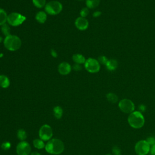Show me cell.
<instances>
[{"label": "cell", "mask_w": 155, "mask_h": 155, "mask_svg": "<svg viewBox=\"0 0 155 155\" xmlns=\"http://www.w3.org/2000/svg\"><path fill=\"white\" fill-rule=\"evenodd\" d=\"M47 152L52 154H59L64 150V144L59 139H52L49 140L45 146Z\"/></svg>", "instance_id": "obj_1"}, {"label": "cell", "mask_w": 155, "mask_h": 155, "mask_svg": "<svg viewBox=\"0 0 155 155\" xmlns=\"http://www.w3.org/2000/svg\"><path fill=\"white\" fill-rule=\"evenodd\" d=\"M129 125L134 128H142L145 124V119L142 114L139 111H134L131 113L128 117Z\"/></svg>", "instance_id": "obj_2"}, {"label": "cell", "mask_w": 155, "mask_h": 155, "mask_svg": "<svg viewBox=\"0 0 155 155\" xmlns=\"http://www.w3.org/2000/svg\"><path fill=\"white\" fill-rule=\"evenodd\" d=\"M4 45L7 50L14 51L20 48L22 45V41L18 36L10 35L5 36L4 38Z\"/></svg>", "instance_id": "obj_3"}, {"label": "cell", "mask_w": 155, "mask_h": 155, "mask_svg": "<svg viewBox=\"0 0 155 155\" xmlns=\"http://www.w3.org/2000/svg\"><path fill=\"white\" fill-rule=\"evenodd\" d=\"M45 10L46 13L51 15H56L60 13L62 10V4L58 1H51L45 5Z\"/></svg>", "instance_id": "obj_4"}, {"label": "cell", "mask_w": 155, "mask_h": 155, "mask_svg": "<svg viewBox=\"0 0 155 155\" xmlns=\"http://www.w3.org/2000/svg\"><path fill=\"white\" fill-rule=\"evenodd\" d=\"M25 19L26 18L24 15L17 12H12L8 15L7 22L9 25L16 27L22 24Z\"/></svg>", "instance_id": "obj_5"}, {"label": "cell", "mask_w": 155, "mask_h": 155, "mask_svg": "<svg viewBox=\"0 0 155 155\" xmlns=\"http://www.w3.org/2000/svg\"><path fill=\"white\" fill-rule=\"evenodd\" d=\"M134 150L137 155H147L150 151V145L147 140H140L136 143Z\"/></svg>", "instance_id": "obj_6"}, {"label": "cell", "mask_w": 155, "mask_h": 155, "mask_svg": "<svg viewBox=\"0 0 155 155\" xmlns=\"http://www.w3.org/2000/svg\"><path fill=\"white\" fill-rule=\"evenodd\" d=\"M85 68L86 70L91 73H95L100 70V64L98 61L94 58H88L86 59L84 64Z\"/></svg>", "instance_id": "obj_7"}, {"label": "cell", "mask_w": 155, "mask_h": 155, "mask_svg": "<svg viewBox=\"0 0 155 155\" xmlns=\"http://www.w3.org/2000/svg\"><path fill=\"white\" fill-rule=\"evenodd\" d=\"M119 108L120 110L125 113H131L134 111V103L128 99H123L119 102Z\"/></svg>", "instance_id": "obj_8"}, {"label": "cell", "mask_w": 155, "mask_h": 155, "mask_svg": "<svg viewBox=\"0 0 155 155\" xmlns=\"http://www.w3.org/2000/svg\"><path fill=\"white\" fill-rule=\"evenodd\" d=\"M53 135V131L51 127L47 124L43 125L39 129V136L42 140H49Z\"/></svg>", "instance_id": "obj_9"}, {"label": "cell", "mask_w": 155, "mask_h": 155, "mask_svg": "<svg viewBox=\"0 0 155 155\" xmlns=\"http://www.w3.org/2000/svg\"><path fill=\"white\" fill-rule=\"evenodd\" d=\"M30 152L31 147L25 141L20 142L16 146V153L18 155H29Z\"/></svg>", "instance_id": "obj_10"}, {"label": "cell", "mask_w": 155, "mask_h": 155, "mask_svg": "<svg viewBox=\"0 0 155 155\" xmlns=\"http://www.w3.org/2000/svg\"><path fill=\"white\" fill-rule=\"evenodd\" d=\"M76 27L79 30H85L88 27V21L85 18L78 17L74 22Z\"/></svg>", "instance_id": "obj_11"}, {"label": "cell", "mask_w": 155, "mask_h": 155, "mask_svg": "<svg viewBox=\"0 0 155 155\" xmlns=\"http://www.w3.org/2000/svg\"><path fill=\"white\" fill-rule=\"evenodd\" d=\"M72 67L71 65L66 62L61 63L58 66V71L61 75H67L71 71Z\"/></svg>", "instance_id": "obj_12"}, {"label": "cell", "mask_w": 155, "mask_h": 155, "mask_svg": "<svg viewBox=\"0 0 155 155\" xmlns=\"http://www.w3.org/2000/svg\"><path fill=\"white\" fill-rule=\"evenodd\" d=\"M105 65L109 71H114L117 68L118 65V62L116 59H108Z\"/></svg>", "instance_id": "obj_13"}, {"label": "cell", "mask_w": 155, "mask_h": 155, "mask_svg": "<svg viewBox=\"0 0 155 155\" xmlns=\"http://www.w3.org/2000/svg\"><path fill=\"white\" fill-rule=\"evenodd\" d=\"M73 61L75 62V64H85L86 59L85 58V57L81 54H74L73 55L72 57Z\"/></svg>", "instance_id": "obj_14"}, {"label": "cell", "mask_w": 155, "mask_h": 155, "mask_svg": "<svg viewBox=\"0 0 155 155\" xmlns=\"http://www.w3.org/2000/svg\"><path fill=\"white\" fill-rule=\"evenodd\" d=\"M47 13L43 11L38 12L35 16L36 21L41 24H43L47 20Z\"/></svg>", "instance_id": "obj_15"}, {"label": "cell", "mask_w": 155, "mask_h": 155, "mask_svg": "<svg viewBox=\"0 0 155 155\" xmlns=\"http://www.w3.org/2000/svg\"><path fill=\"white\" fill-rule=\"evenodd\" d=\"M10 85V80L8 77L5 75H0V87L4 88L8 87Z\"/></svg>", "instance_id": "obj_16"}, {"label": "cell", "mask_w": 155, "mask_h": 155, "mask_svg": "<svg viewBox=\"0 0 155 155\" xmlns=\"http://www.w3.org/2000/svg\"><path fill=\"white\" fill-rule=\"evenodd\" d=\"M85 4L88 8L93 9L99 5L100 0H86Z\"/></svg>", "instance_id": "obj_17"}, {"label": "cell", "mask_w": 155, "mask_h": 155, "mask_svg": "<svg viewBox=\"0 0 155 155\" xmlns=\"http://www.w3.org/2000/svg\"><path fill=\"white\" fill-rule=\"evenodd\" d=\"M7 16L8 15L6 12L3 9L0 8V26H2L6 23L7 21Z\"/></svg>", "instance_id": "obj_18"}, {"label": "cell", "mask_w": 155, "mask_h": 155, "mask_svg": "<svg viewBox=\"0 0 155 155\" xmlns=\"http://www.w3.org/2000/svg\"><path fill=\"white\" fill-rule=\"evenodd\" d=\"M53 114L56 119H60L62 116L63 110L60 106H56L53 108Z\"/></svg>", "instance_id": "obj_19"}, {"label": "cell", "mask_w": 155, "mask_h": 155, "mask_svg": "<svg viewBox=\"0 0 155 155\" xmlns=\"http://www.w3.org/2000/svg\"><path fill=\"white\" fill-rule=\"evenodd\" d=\"M106 97H107V100L111 102V103H113V104H115L116 103L117 101H118V97L117 96L113 93H108L106 95Z\"/></svg>", "instance_id": "obj_20"}, {"label": "cell", "mask_w": 155, "mask_h": 155, "mask_svg": "<svg viewBox=\"0 0 155 155\" xmlns=\"http://www.w3.org/2000/svg\"><path fill=\"white\" fill-rule=\"evenodd\" d=\"M33 145L38 149H42L45 147V145L44 141L41 139H36L33 140Z\"/></svg>", "instance_id": "obj_21"}, {"label": "cell", "mask_w": 155, "mask_h": 155, "mask_svg": "<svg viewBox=\"0 0 155 155\" xmlns=\"http://www.w3.org/2000/svg\"><path fill=\"white\" fill-rule=\"evenodd\" d=\"M17 137L21 141H24L27 138V133L24 129H19L17 132Z\"/></svg>", "instance_id": "obj_22"}, {"label": "cell", "mask_w": 155, "mask_h": 155, "mask_svg": "<svg viewBox=\"0 0 155 155\" xmlns=\"http://www.w3.org/2000/svg\"><path fill=\"white\" fill-rule=\"evenodd\" d=\"M34 5L39 8H41L45 6L46 0H32Z\"/></svg>", "instance_id": "obj_23"}, {"label": "cell", "mask_w": 155, "mask_h": 155, "mask_svg": "<svg viewBox=\"0 0 155 155\" xmlns=\"http://www.w3.org/2000/svg\"><path fill=\"white\" fill-rule=\"evenodd\" d=\"M1 31L5 35V36L10 35V28L8 25H7L6 23L1 26Z\"/></svg>", "instance_id": "obj_24"}, {"label": "cell", "mask_w": 155, "mask_h": 155, "mask_svg": "<svg viewBox=\"0 0 155 155\" xmlns=\"http://www.w3.org/2000/svg\"><path fill=\"white\" fill-rule=\"evenodd\" d=\"M88 14H89V10L87 7H84L82 8L81 10L80 11V15L81 17L85 18L88 16Z\"/></svg>", "instance_id": "obj_25"}, {"label": "cell", "mask_w": 155, "mask_h": 155, "mask_svg": "<svg viewBox=\"0 0 155 155\" xmlns=\"http://www.w3.org/2000/svg\"><path fill=\"white\" fill-rule=\"evenodd\" d=\"M108 60V59H107V58L106 56H103V55L102 56H100L98 58V59H97V61L99 62V64H104V65H105L107 64Z\"/></svg>", "instance_id": "obj_26"}, {"label": "cell", "mask_w": 155, "mask_h": 155, "mask_svg": "<svg viewBox=\"0 0 155 155\" xmlns=\"http://www.w3.org/2000/svg\"><path fill=\"white\" fill-rule=\"evenodd\" d=\"M112 152L114 155H121L120 149L116 145L114 146L112 148Z\"/></svg>", "instance_id": "obj_27"}, {"label": "cell", "mask_w": 155, "mask_h": 155, "mask_svg": "<svg viewBox=\"0 0 155 155\" xmlns=\"http://www.w3.org/2000/svg\"><path fill=\"white\" fill-rule=\"evenodd\" d=\"M10 147L11 144L8 142H4L1 144V148L4 150H8V149H10Z\"/></svg>", "instance_id": "obj_28"}, {"label": "cell", "mask_w": 155, "mask_h": 155, "mask_svg": "<svg viewBox=\"0 0 155 155\" xmlns=\"http://www.w3.org/2000/svg\"><path fill=\"white\" fill-rule=\"evenodd\" d=\"M146 140L150 146H152L155 144V137H149Z\"/></svg>", "instance_id": "obj_29"}, {"label": "cell", "mask_w": 155, "mask_h": 155, "mask_svg": "<svg viewBox=\"0 0 155 155\" xmlns=\"http://www.w3.org/2000/svg\"><path fill=\"white\" fill-rule=\"evenodd\" d=\"M72 68L74 70V71H80L82 70V67L80 64H74L73 67H72Z\"/></svg>", "instance_id": "obj_30"}, {"label": "cell", "mask_w": 155, "mask_h": 155, "mask_svg": "<svg viewBox=\"0 0 155 155\" xmlns=\"http://www.w3.org/2000/svg\"><path fill=\"white\" fill-rule=\"evenodd\" d=\"M102 13L100 11H96L93 13V16L94 18H98L101 15Z\"/></svg>", "instance_id": "obj_31"}, {"label": "cell", "mask_w": 155, "mask_h": 155, "mask_svg": "<svg viewBox=\"0 0 155 155\" xmlns=\"http://www.w3.org/2000/svg\"><path fill=\"white\" fill-rule=\"evenodd\" d=\"M150 153L151 155H155V144L152 145L150 148Z\"/></svg>", "instance_id": "obj_32"}, {"label": "cell", "mask_w": 155, "mask_h": 155, "mask_svg": "<svg viewBox=\"0 0 155 155\" xmlns=\"http://www.w3.org/2000/svg\"><path fill=\"white\" fill-rule=\"evenodd\" d=\"M51 54L54 58H56L58 56V53L56 51V50H54V49H51Z\"/></svg>", "instance_id": "obj_33"}, {"label": "cell", "mask_w": 155, "mask_h": 155, "mask_svg": "<svg viewBox=\"0 0 155 155\" xmlns=\"http://www.w3.org/2000/svg\"><path fill=\"white\" fill-rule=\"evenodd\" d=\"M139 108L141 111H143L145 110V106H144L143 105H140L139 106Z\"/></svg>", "instance_id": "obj_34"}, {"label": "cell", "mask_w": 155, "mask_h": 155, "mask_svg": "<svg viewBox=\"0 0 155 155\" xmlns=\"http://www.w3.org/2000/svg\"><path fill=\"white\" fill-rule=\"evenodd\" d=\"M31 155H41V154L39 153L38 152L34 151V152H32V153H31Z\"/></svg>", "instance_id": "obj_35"}, {"label": "cell", "mask_w": 155, "mask_h": 155, "mask_svg": "<svg viewBox=\"0 0 155 155\" xmlns=\"http://www.w3.org/2000/svg\"><path fill=\"white\" fill-rule=\"evenodd\" d=\"M2 38L1 36H0V43L2 42Z\"/></svg>", "instance_id": "obj_36"}, {"label": "cell", "mask_w": 155, "mask_h": 155, "mask_svg": "<svg viewBox=\"0 0 155 155\" xmlns=\"http://www.w3.org/2000/svg\"><path fill=\"white\" fill-rule=\"evenodd\" d=\"M3 56V54H0V57H2Z\"/></svg>", "instance_id": "obj_37"}, {"label": "cell", "mask_w": 155, "mask_h": 155, "mask_svg": "<svg viewBox=\"0 0 155 155\" xmlns=\"http://www.w3.org/2000/svg\"><path fill=\"white\" fill-rule=\"evenodd\" d=\"M105 155H111V154H105Z\"/></svg>", "instance_id": "obj_38"}, {"label": "cell", "mask_w": 155, "mask_h": 155, "mask_svg": "<svg viewBox=\"0 0 155 155\" xmlns=\"http://www.w3.org/2000/svg\"><path fill=\"white\" fill-rule=\"evenodd\" d=\"M78 1H84V0H78Z\"/></svg>", "instance_id": "obj_39"}]
</instances>
